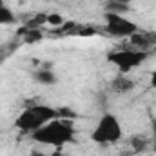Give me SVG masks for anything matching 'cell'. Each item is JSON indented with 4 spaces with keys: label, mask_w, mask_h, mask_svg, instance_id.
Wrapping results in <instances>:
<instances>
[{
    "label": "cell",
    "mask_w": 156,
    "mask_h": 156,
    "mask_svg": "<svg viewBox=\"0 0 156 156\" xmlns=\"http://www.w3.org/2000/svg\"><path fill=\"white\" fill-rule=\"evenodd\" d=\"M33 140L44 144V145H53V147H62L69 142L75 140V127H73V120H62V118H55L51 122H47L45 125H42L40 129L31 133Z\"/></svg>",
    "instance_id": "cell-1"
},
{
    "label": "cell",
    "mask_w": 156,
    "mask_h": 156,
    "mask_svg": "<svg viewBox=\"0 0 156 156\" xmlns=\"http://www.w3.org/2000/svg\"><path fill=\"white\" fill-rule=\"evenodd\" d=\"M129 11V5L125 0H113L105 5V13H116V15H123Z\"/></svg>",
    "instance_id": "cell-10"
},
{
    "label": "cell",
    "mask_w": 156,
    "mask_h": 156,
    "mask_svg": "<svg viewBox=\"0 0 156 156\" xmlns=\"http://www.w3.org/2000/svg\"><path fill=\"white\" fill-rule=\"evenodd\" d=\"M151 87H154L156 89V69L151 73Z\"/></svg>",
    "instance_id": "cell-17"
},
{
    "label": "cell",
    "mask_w": 156,
    "mask_h": 156,
    "mask_svg": "<svg viewBox=\"0 0 156 156\" xmlns=\"http://www.w3.org/2000/svg\"><path fill=\"white\" fill-rule=\"evenodd\" d=\"M42 38H44V35H42L40 29H27L26 35H24V42L26 44H35V42H40Z\"/></svg>",
    "instance_id": "cell-12"
},
{
    "label": "cell",
    "mask_w": 156,
    "mask_h": 156,
    "mask_svg": "<svg viewBox=\"0 0 156 156\" xmlns=\"http://www.w3.org/2000/svg\"><path fill=\"white\" fill-rule=\"evenodd\" d=\"M153 133H154V140H153V149H154V153H156V120L153 122Z\"/></svg>",
    "instance_id": "cell-16"
},
{
    "label": "cell",
    "mask_w": 156,
    "mask_h": 156,
    "mask_svg": "<svg viewBox=\"0 0 156 156\" xmlns=\"http://www.w3.org/2000/svg\"><path fill=\"white\" fill-rule=\"evenodd\" d=\"M47 156H69V154H66V153H62V149H60V147H56V151H53L51 154H47Z\"/></svg>",
    "instance_id": "cell-15"
},
{
    "label": "cell",
    "mask_w": 156,
    "mask_h": 156,
    "mask_svg": "<svg viewBox=\"0 0 156 156\" xmlns=\"http://www.w3.org/2000/svg\"><path fill=\"white\" fill-rule=\"evenodd\" d=\"M154 120H156V116H154Z\"/></svg>",
    "instance_id": "cell-19"
},
{
    "label": "cell",
    "mask_w": 156,
    "mask_h": 156,
    "mask_svg": "<svg viewBox=\"0 0 156 156\" xmlns=\"http://www.w3.org/2000/svg\"><path fill=\"white\" fill-rule=\"evenodd\" d=\"M55 118H56V109H53L49 105H33V107H27L16 118L15 127H18L24 133H33Z\"/></svg>",
    "instance_id": "cell-2"
},
{
    "label": "cell",
    "mask_w": 156,
    "mask_h": 156,
    "mask_svg": "<svg viewBox=\"0 0 156 156\" xmlns=\"http://www.w3.org/2000/svg\"><path fill=\"white\" fill-rule=\"evenodd\" d=\"M29 156H47V154H44V153H40V151H31Z\"/></svg>",
    "instance_id": "cell-18"
},
{
    "label": "cell",
    "mask_w": 156,
    "mask_h": 156,
    "mask_svg": "<svg viewBox=\"0 0 156 156\" xmlns=\"http://www.w3.org/2000/svg\"><path fill=\"white\" fill-rule=\"evenodd\" d=\"M15 22H16L15 13L0 0V26H11V24H15Z\"/></svg>",
    "instance_id": "cell-9"
},
{
    "label": "cell",
    "mask_w": 156,
    "mask_h": 156,
    "mask_svg": "<svg viewBox=\"0 0 156 156\" xmlns=\"http://www.w3.org/2000/svg\"><path fill=\"white\" fill-rule=\"evenodd\" d=\"M35 80L38 83H42V85H55L58 82V78L53 73V69H40V71H37L35 73Z\"/></svg>",
    "instance_id": "cell-7"
},
{
    "label": "cell",
    "mask_w": 156,
    "mask_h": 156,
    "mask_svg": "<svg viewBox=\"0 0 156 156\" xmlns=\"http://www.w3.org/2000/svg\"><path fill=\"white\" fill-rule=\"evenodd\" d=\"M42 24H47V15H37V16H33V20H29L27 24H26V27L27 29H38V26Z\"/></svg>",
    "instance_id": "cell-13"
},
{
    "label": "cell",
    "mask_w": 156,
    "mask_h": 156,
    "mask_svg": "<svg viewBox=\"0 0 156 156\" xmlns=\"http://www.w3.org/2000/svg\"><path fill=\"white\" fill-rule=\"evenodd\" d=\"M105 31L111 37H131L138 31V26L131 20H127L123 15L116 13H105Z\"/></svg>",
    "instance_id": "cell-5"
},
{
    "label": "cell",
    "mask_w": 156,
    "mask_h": 156,
    "mask_svg": "<svg viewBox=\"0 0 156 156\" xmlns=\"http://www.w3.org/2000/svg\"><path fill=\"white\" fill-rule=\"evenodd\" d=\"M93 142L105 145V144H116L122 138V125L118 122V118L111 113H105L100 118L98 125L94 127V131L91 133Z\"/></svg>",
    "instance_id": "cell-3"
},
{
    "label": "cell",
    "mask_w": 156,
    "mask_h": 156,
    "mask_svg": "<svg viewBox=\"0 0 156 156\" xmlns=\"http://www.w3.org/2000/svg\"><path fill=\"white\" fill-rule=\"evenodd\" d=\"M64 22H66V20H64V16H62V15H58V13H49V15H47V24H49V26H53V27H60Z\"/></svg>",
    "instance_id": "cell-14"
},
{
    "label": "cell",
    "mask_w": 156,
    "mask_h": 156,
    "mask_svg": "<svg viewBox=\"0 0 156 156\" xmlns=\"http://www.w3.org/2000/svg\"><path fill=\"white\" fill-rule=\"evenodd\" d=\"M113 89H115L116 93H120V94H125V93H129V91L134 89V82L129 80V78L118 76V78L113 80Z\"/></svg>",
    "instance_id": "cell-8"
},
{
    "label": "cell",
    "mask_w": 156,
    "mask_h": 156,
    "mask_svg": "<svg viewBox=\"0 0 156 156\" xmlns=\"http://www.w3.org/2000/svg\"><path fill=\"white\" fill-rule=\"evenodd\" d=\"M129 144H131V147H133L136 153H142V151H145V149H147V145H149L147 138H145V136H142V134H134V136L129 140Z\"/></svg>",
    "instance_id": "cell-11"
},
{
    "label": "cell",
    "mask_w": 156,
    "mask_h": 156,
    "mask_svg": "<svg viewBox=\"0 0 156 156\" xmlns=\"http://www.w3.org/2000/svg\"><path fill=\"white\" fill-rule=\"evenodd\" d=\"M109 62L115 64L122 73H129L134 67H140L147 58H149V51H142V49H116L113 53H109Z\"/></svg>",
    "instance_id": "cell-4"
},
{
    "label": "cell",
    "mask_w": 156,
    "mask_h": 156,
    "mask_svg": "<svg viewBox=\"0 0 156 156\" xmlns=\"http://www.w3.org/2000/svg\"><path fill=\"white\" fill-rule=\"evenodd\" d=\"M129 42L134 49H142V51H149L156 44V33H142L140 29L129 37Z\"/></svg>",
    "instance_id": "cell-6"
}]
</instances>
